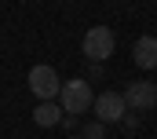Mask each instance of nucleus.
I'll return each mask as SVG.
<instances>
[{
	"instance_id": "obj_6",
	"label": "nucleus",
	"mask_w": 157,
	"mask_h": 139,
	"mask_svg": "<svg viewBox=\"0 0 157 139\" xmlns=\"http://www.w3.org/2000/svg\"><path fill=\"white\" fill-rule=\"evenodd\" d=\"M132 55H135V66L154 70L157 66V37H139L135 48H132Z\"/></svg>"
},
{
	"instance_id": "obj_2",
	"label": "nucleus",
	"mask_w": 157,
	"mask_h": 139,
	"mask_svg": "<svg viewBox=\"0 0 157 139\" xmlns=\"http://www.w3.org/2000/svg\"><path fill=\"white\" fill-rule=\"evenodd\" d=\"M113 48H117V37H113L110 26H91V30L84 33V40H80V51H84L88 59H95V62L110 59Z\"/></svg>"
},
{
	"instance_id": "obj_8",
	"label": "nucleus",
	"mask_w": 157,
	"mask_h": 139,
	"mask_svg": "<svg viewBox=\"0 0 157 139\" xmlns=\"http://www.w3.org/2000/svg\"><path fill=\"white\" fill-rule=\"evenodd\" d=\"M102 128H106L102 121H95V125H88V128H84V139H102Z\"/></svg>"
},
{
	"instance_id": "obj_7",
	"label": "nucleus",
	"mask_w": 157,
	"mask_h": 139,
	"mask_svg": "<svg viewBox=\"0 0 157 139\" xmlns=\"http://www.w3.org/2000/svg\"><path fill=\"white\" fill-rule=\"evenodd\" d=\"M59 121H62V110L51 103V99H48V103H40L37 110H33V125H37V128H55Z\"/></svg>"
},
{
	"instance_id": "obj_1",
	"label": "nucleus",
	"mask_w": 157,
	"mask_h": 139,
	"mask_svg": "<svg viewBox=\"0 0 157 139\" xmlns=\"http://www.w3.org/2000/svg\"><path fill=\"white\" fill-rule=\"evenodd\" d=\"M59 103H62V110H66L70 117H77V113H84V110L95 106V92H91V84H88L84 77H73V81H62Z\"/></svg>"
},
{
	"instance_id": "obj_9",
	"label": "nucleus",
	"mask_w": 157,
	"mask_h": 139,
	"mask_svg": "<svg viewBox=\"0 0 157 139\" xmlns=\"http://www.w3.org/2000/svg\"><path fill=\"white\" fill-rule=\"evenodd\" d=\"M73 139H84V136H73Z\"/></svg>"
},
{
	"instance_id": "obj_5",
	"label": "nucleus",
	"mask_w": 157,
	"mask_h": 139,
	"mask_svg": "<svg viewBox=\"0 0 157 139\" xmlns=\"http://www.w3.org/2000/svg\"><path fill=\"white\" fill-rule=\"evenodd\" d=\"M95 117L102 121V125H117L128 117V103H124V92H102V95H95Z\"/></svg>"
},
{
	"instance_id": "obj_3",
	"label": "nucleus",
	"mask_w": 157,
	"mask_h": 139,
	"mask_svg": "<svg viewBox=\"0 0 157 139\" xmlns=\"http://www.w3.org/2000/svg\"><path fill=\"white\" fill-rule=\"evenodd\" d=\"M29 92L37 95L40 103H48V99H55V95L62 92V81H59V73H55L51 66L40 62V66L29 70Z\"/></svg>"
},
{
	"instance_id": "obj_4",
	"label": "nucleus",
	"mask_w": 157,
	"mask_h": 139,
	"mask_svg": "<svg viewBox=\"0 0 157 139\" xmlns=\"http://www.w3.org/2000/svg\"><path fill=\"white\" fill-rule=\"evenodd\" d=\"M124 103H128V110H135V113L157 110V84L154 81H132L124 88Z\"/></svg>"
}]
</instances>
